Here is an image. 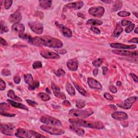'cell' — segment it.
<instances>
[{
  "label": "cell",
  "instance_id": "obj_46",
  "mask_svg": "<svg viewBox=\"0 0 138 138\" xmlns=\"http://www.w3.org/2000/svg\"><path fill=\"white\" fill-rule=\"evenodd\" d=\"M6 89V84L5 81L3 79H1V82H0V90L3 91L5 90Z\"/></svg>",
  "mask_w": 138,
  "mask_h": 138
},
{
  "label": "cell",
  "instance_id": "obj_45",
  "mask_svg": "<svg viewBox=\"0 0 138 138\" xmlns=\"http://www.w3.org/2000/svg\"><path fill=\"white\" fill-rule=\"evenodd\" d=\"M132 22L130 21L126 20V19H123L121 22V24L122 26H127L129 25L130 24H132Z\"/></svg>",
  "mask_w": 138,
  "mask_h": 138
},
{
  "label": "cell",
  "instance_id": "obj_23",
  "mask_svg": "<svg viewBox=\"0 0 138 138\" xmlns=\"http://www.w3.org/2000/svg\"><path fill=\"white\" fill-rule=\"evenodd\" d=\"M67 66L71 71H76L78 68V62L74 60H70L67 62Z\"/></svg>",
  "mask_w": 138,
  "mask_h": 138
},
{
  "label": "cell",
  "instance_id": "obj_35",
  "mask_svg": "<svg viewBox=\"0 0 138 138\" xmlns=\"http://www.w3.org/2000/svg\"><path fill=\"white\" fill-rule=\"evenodd\" d=\"M85 105H86V103H85V101H84V100L79 99V100H78L76 101V107L78 108L81 109L82 108L84 107L85 106Z\"/></svg>",
  "mask_w": 138,
  "mask_h": 138
},
{
  "label": "cell",
  "instance_id": "obj_61",
  "mask_svg": "<svg viewBox=\"0 0 138 138\" xmlns=\"http://www.w3.org/2000/svg\"><path fill=\"white\" fill-rule=\"evenodd\" d=\"M46 91L47 92L49 93H51V92L50 91V90H49V89L48 88H46Z\"/></svg>",
  "mask_w": 138,
  "mask_h": 138
},
{
  "label": "cell",
  "instance_id": "obj_55",
  "mask_svg": "<svg viewBox=\"0 0 138 138\" xmlns=\"http://www.w3.org/2000/svg\"><path fill=\"white\" fill-rule=\"evenodd\" d=\"M63 105H65L66 106H71L70 102L66 100H65L64 101H63Z\"/></svg>",
  "mask_w": 138,
  "mask_h": 138
},
{
  "label": "cell",
  "instance_id": "obj_18",
  "mask_svg": "<svg viewBox=\"0 0 138 138\" xmlns=\"http://www.w3.org/2000/svg\"><path fill=\"white\" fill-rule=\"evenodd\" d=\"M111 116L114 119L117 120H125L128 118V115L124 112H116L111 114Z\"/></svg>",
  "mask_w": 138,
  "mask_h": 138
},
{
  "label": "cell",
  "instance_id": "obj_12",
  "mask_svg": "<svg viewBox=\"0 0 138 138\" xmlns=\"http://www.w3.org/2000/svg\"><path fill=\"white\" fill-rule=\"evenodd\" d=\"M41 55L44 58L46 59H57L60 58V56L57 53L48 50H43L41 52Z\"/></svg>",
  "mask_w": 138,
  "mask_h": 138
},
{
  "label": "cell",
  "instance_id": "obj_47",
  "mask_svg": "<svg viewBox=\"0 0 138 138\" xmlns=\"http://www.w3.org/2000/svg\"><path fill=\"white\" fill-rule=\"evenodd\" d=\"M104 97L106 98V99H107L108 100H113V97L112 96H111V94H110L109 93H107V92H106L104 93Z\"/></svg>",
  "mask_w": 138,
  "mask_h": 138
},
{
  "label": "cell",
  "instance_id": "obj_64",
  "mask_svg": "<svg viewBox=\"0 0 138 138\" xmlns=\"http://www.w3.org/2000/svg\"><path fill=\"white\" fill-rule=\"evenodd\" d=\"M101 2H104V3H109V2H111V1H101Z\"/></svg>",
  "mask_w": 138,
  "mask_h": 138
},
{
  "label": "cell",
  "instance_id": "obj_31",
  "mask_svg": "<svg viewBox=\"0 0 138 138\" xmlns=\"http://www.w3.org/2000/svg\"><path fill=\"white\" fill-rule=\"evenodd\" d=\"M24 80L26 84L30 85L34 82L33 77L31 74H26L24 76Z\"/></svg>",
  "mask_w": 138,
  "mask_h": 138
},
{
  "label": "cell",
  "instance_id": "obj_37",
  "mask_svg": "<svg viewBox=\"0 0 138 138\" xmlns=\"http://www.w3.org/2000/svg\"><path fill=\"white\" fill-rule=\"evenodd\" d=\"M13 2V1H11V0H6V1H4V7H5V9H9L11 6H12Z\"/></svg>",
  "mask_w": 138,
  "mask_h": 138
},
{
  "label": "cell",
  "instance_id": "obj_25",
  "mask_svg": "<svg viewBox=\"0 0 138 138\" xmlns=\"http://www.w3.org/2000/svg\"><path fill=\"white\" fill-rule=\"evenodd\" d=\"M7 96H8V97H9V98H10V99H13V100L19 101V102L22 101V99H21V98L16 95L14 91L12 90H10L8 92Z\"/></svg>",
  "mask_w": 138,
  "mask_h": 138
},
{
  "label": "cell",
  "instance_id": "obj_5",
  "mask_svg": "<svg viewBox=\"0 0 138 138\" xmlns=\"http://www.w3.org/2000/svg\"><path fill=\"white\" fill-rule=\"evenodd\" d=\"M40 121L41 123L48 125H51L53 126H62V124L61 121L56 118L48 116H44L41 117Z\"/></svg>",
  "mask_w": 138,
  "mask_h": 138
},
{
  "label": "cell",
  "instance_id": "obj_41",
  "mask_svg": "<svg viewBox=\"0 0 138 138\" xmlns=\"http://www.w3.org/2000/svg\"><path fill=\"white\" fill-rule=\"evenodd\" d=\"M65 72L62 69H59L57 71L55 72V74L59 77L64 76L65 75Z\"/></svg>",
  "mask_w": 138,
  "mask_h": 138
},
{
  "label": "cell",
  "instance_id": "obj_3",
  "mask_svg": "<svg viewBox=\"0 0 138 138\" xmlns=\"http://www.w3.org/2000/svg\"><path fill=\"white\" fill-rule=\"evenodd\" d=\"M15 135L17 137H23V138H29V137H45L46 136L41 135L36 132L32 131V130H28L23 128H18L16 132Z\"/></svg>",
  "mask_w": 138,
  "mask_h": 138
},
{
  "label": "cell",
  "instance_id": "obj_44",
  "mask_svg": "<svg viewBox=\"0 0 138 138\" xmlns=\"http://www.w3.org/2000/svg\"><path fill=\"white\" fill-rule=\"evenodd\" d=\"M91 30L94 34H95L96 35H99L101 33L100 30L99 29H98V27L94 26H92L91 27Z\"/></svg>",
  "mask_w": 138,
  "mask_h": 138
},
{
  "label": "cell",
  "instance_id": "obj_42",
  "mask_svg": "<svg viewBox=\"0 0 138 138\" xmlns=\"http://www.w3.org/2000/svg\"><path fill=\"white\" fill-rule=\"evenodd\" d=\"M0 108H1V112H3L6 111L7 109H8L10 108V107L9 105L8 104H7V103L2 102V103H1V107H0Z\"/></svg>",
  "mask_w": 138,
  "mask_h": 138
},
{
  "label": "cell",
  "instance_id": "obj_8",
  "mask_svg": "<svg viewBox=\"0 0 138 138\" xmlns=\"http://www.w3.org/2000/svg\"><path fill=\"white\" fill-rule=\"evenodd\" d=\"M28 25L30 29L34 33L38 35L43 33L44 30V27L41 23L38 21H31L28 23Z\"/></svg>",
  "mask_w": 138,
  "mask_h": 138
},
{
  "label": "cell",
  "instance_id": "obj_1",
  "mask_svg": "<svg viewBox=\"0 0 138 138\" xmlns=\"http://www.w3.org/2000/svg\"><path fill=\"white\" fill-rule=\"evenodd\" d=\"M31 44L35 45H44L49 48L56 49L61 48L63 46L62 42L60 39L48 36L35 37L33 38Z\"/></svg>",
  "mask_w": 138,
  "mask_h": 138
},
{
  "label": "cell",
  "instance_id": "obj_16",
  "mask_svg": "<svg viewBox=\"0 0 138 138\" xmlns=\"http://www.w3.org/2000/svg\"><path fill=\"white\" fill-rule=\"evenodd\" d=\"M51 88H52L53 93L55 96L58 98H61V99H62L65 100L66 99L65 96L64 95V93L61 92L60 89L57 85L54 84L53 82H52V83H51Z\"/></svg>",
  "mask_w": 138,
  "mask_h": 138
},
{
  "label": "cell",
  "instance_id": "obj_62",
  "mask_svg": "<svg viewBox=\"0 0 138 138\" xmlns=\"http://www.w3.org/2000/svg\"><path fill=\"white\" fill-rule=\"evenodd\" d=\"M133 14H134L135 15V16L136 18H137V13L136 12H134Z\"/></svg>",
  "mask_w": 138,
  "mask_h": 138
},
{
  "label": "cell",
  "instance_id": "obj_10",
  "mask_svg": "<svg viewBox=\"0 0 138 138\" xmlns=\"http://www.w3.org/2000/svg\"><path fill=\"white\" fill-rule=\"evenodd\" d=\"M105 13V9L101 6L91 7L89 10V13L94 17H101Z\"/></svg>",
  "mask_w": 138,
  "mask_h": 138
},
{
  "label": "cell",
  "instance_id": "obj_27",
  "mask_svg": "<svg viewBox=\"0 0 138 138\" xmlns=\"http://www.w3.org/2000/svg\"><path fill=\"white\" fill-rule=\"evenodd\" d=\"M65 88L67 92H68L70 96H73L76 94L75 90H74V88H73V85L71 84L68 82V83L66 84Z\"/></svg>",
  "mask_w": 138,
  "mask_h": 138
},
{
  "label": "cell",
  "instance_id": "obj_60",
  "mask_svg": "<svg viewBox=\"0 0 138 138\" xmlns=\"http://www.w3.org/2000/svg\"><path fill=\"white\" fill-rule=\"evenodd\" d=\"M134 33H135V34H138V32H137V27H136V28H135V29L134 30Z\"/></svg>",
  "mask_w": 138,
  "mask_h": 138
},
{
  "label": "cell",
  "instance_id": "obj_11",
  "mask_svg": "<svg viewBox=\"0 0 138 138\" xmlns=\"http://www.w3.org/2000/svg\"><path fill=\"white\" fill-rule=\"evenodd\" d=\"M113 53L122 56L129 57L132 58L137 57V51H129L125 50H113L112 51Z\"/></svg>",
  "mask_w": 138,
  "mask_h": 138
},
{
  "label": "cell",
  "instance_id": "obj_21",
  "mask_svg": "<svg viewBox=\"0 0 138 138\" xmlns=\"http://www.w3.org/2000/svg\"><path fill=\"white\" fill-rule=\"evenodd\" d=\"M11 29L14 31H16V32H18L19 34L20 33H23L25 30V26L24 24H21L20 23H15L11 27Z\"/></svg>",
  "mask_w": 138,
  "mask_h": 138
},
{
  "label": "cell",
  "instance_id": "obj_48",
  "mask_svg": "<svg viewBox=\"0 0 138 138\" xmlns=\"http://www.w3.org/2000/svg\"><path fill=\"white\" fill-rule=\"evenodd\" d=\"M1 114L5 117H13L15 116L16 114H11V113H8L5 112H1Z\"/></svg>",
  "mask_w": 138,
  "mask_h": 138
},
{
  "label": "cell",
  "instance_id": "obj_9",
  "mask_svg": "<svg viewBox=\"0 0 138 138\" xmlns=\"http://www.w3.org/2000/svg\"><path fill=\"white\" fill-rule=\"evenodd\" d=\"M15 129V126L11 124H1L0 125V131L3 134L6 135H13Z\"/></svg>",
  "mask_w": 138,
  "mask_h": 138
},
{
  "label": "cell",
  "instance_id": "obj_13",
  "mask_svg": "<svg viewBox=\"0 0 138 138\" xmlns=\"http://www.w3.org/2000/svg\"><path fill=\"white\" fill-rule=\"evenodd\" d=\"M111 48L114 49L126 50V49H134L136 48V45H126L119 43H113L110 44Z\"/></svg>",
  "mask_w": 138,
  "mask_h": 138
},
{
  "label": "cell",
  "instance_id": "obj_39",
  "mask_svg": "<svg viewBox=\"0 0 138 138\" xmlns=\"http://www.w3.org/2000/svg\"><path fill=\"white\" fill-rule=\"evenodd\" d=\"M43 65L41 62L40 61H36L33 64V68L34 69H37L41 68Z\"/></svg>",
  "mask_w": 138,
  "mask_h": 138
},
{
  "label": "cell",
  "instance_id": "obj_26",
  "mask_svg": "<svg viewBox=\"0 0 138 138\" xmlns=\"http://www.w3.org/2000/svg\"><path fill=\"white\" fill-rule=\"evenodd\" d=\"M123 27H121V26L119 24H117L113 33V35H112L114 37H119L120 35V34L123 33Z\"/></svg>",
  "mask_w": 138,
  "mask_h": 138
},
{
  "label": "cell",
  "instance_id": "obj_50",
  "mask_svg": "<svg viewBox=\"0 0 138 138\" xmlns=\"http://www.w3.org/2000/svg\"><path fill=\"white\" fill-rule=\"evenodd\" d=\"M109 89L110 90V91H111L113 93H116L118 91V90H117V88L116 87V86H114L113 85H110L109 86Z\"/></svg>",
  "mask_w": 138,
  "mask_h": 138
},
{
  "label": "cell",
  "instance_id": "obj_49",
  "mask_svg": "<svg viewBox=\"0 0 138 138\" xmlns=\"http://www.w3.org/2000/svg\"><path fill=\"white\" fill-rule=\"evenodd\" d=\"M26 102H27V104H28L29 105H31V106H36L38 105L37 102H35L33 100H30V99H26Z\"/></svg>",
  "mask_w": 138,
  "mask_h": 138
},
{
  "label": "cell",
  "instance_id": "obj_2",
  "mask_svg": "<svg viewBox=\"0 0 138 138\" xmlns=\"http://www.w3.org/2000/svg\"><path fill=\"white\" fill-rule=\"evenodd\" d=\"M70 123L72 125L79 127H84L91 128L102 129L104 128V124L100 121H93L90 120H85L79 118H72L69 120Z\"/></svg>",
  "mask_w": 138,
  "mask_h": 138
},
{
  "label": "cell",
  "instance_id": "obj_53",
  "mask_svg": "<svg viewBox=\"0 0 138 138\" xmlns=\"http://www.w3.org/2000/svg\"><path fill=\"white\" fill-rule=\"evenodd\" d=\"M130 76H131V77L133 78V79L134 80V81L136 83H137L138 82V78H137V76H136L135 74L134 73H131L130 74Z\"/></svg>",
  "mask_w": 138,
  "mask_h": 138
},
{
  "label": "cell",
  "instance_id": "obj_30",
  "mask_svg": "<svg viewBox=\"0 0 138 138\" xmlns=\"http://www.w3.org/2000/svg\"><path fill=\"white\" fill-rule=\"evenodd\" d=\"M19 37L21 38H22L23 39H24V40L29 42L30 43H31V44L32 43L33 38L31 37L28 34L20 33V34H19Z\"/></svg>",
  "mask_w": 138,
  "mask_h": 138
},
{
  "label": "cell",
  "instance_id": "obj_40",
  "mask_svg": "<svg viewBox=\"0 0 138 138\" xmlns=\"http://www.w3.org/2000/svg\"><path fill=\"white\" fill-rule=\"evenodd\" d=\"M135 26V24H133V23H132L131 24L128 25L125 28V32L126 33H129L132 32V31L134 30V29Z\"/></svg>",
  "mask_w": 138,
  "mask_h": 138
},
{
  "label": "cell",
  "instance_id": "obj_56",
  "mask_svg": "<svg viewBox=\"0 0 138 138\" xmlns=\"http://www.w3.org/2000/svg\"><path fill=\"white\" fill-rule=\"evenodd\" d=\"M102 70H103V74L104 75H105V74L107 73V71H108V68L107 66H103L102 67Z\"/></svg>",
  "mask_w": 138,
  "mask_h": 138
},
{
  "label": "cell",
  "instance_id": "obj_28",
  "mask_svg": "<svg viewBox=\"0 0 138 138\" xmlns=\"http://www.w3.org/2000/svg\"><path fill=\"white\" fill-rule=\"evenodd\" d=\"M102 24H103V22L101 21L96 19H90L86 22V24L91 25H101Z\"/></svg>",
  "mask_w": 138,
  "mask_h": 138
},
{
  "label": "cell",
  "instance_id": "obj_32",
  "mask_svg": "<svg viewBox=\"0 0 138 138\" xmlns=\"http://www.w3.org/2000/svg\"><path fill=\"white\" fill-rule=\"evenodd\" d=\"M123 7V2L121 1H117L114 2L112 7V9L114 11H117L120 10Z\"/></svg>",
  "mask_w": 138,
  "mask_h": 138
},
{
  "label": "cell",
  "instance_id": "obj_15",
  "mask_svg": "<svg viewBox=\"0 0 138 138\" xmlns=\"http://www.w3.org/2000/svg\"><path fill=\"white\" fill-rule=\"evenodd\" d=\"M88 84L90 88L97 90H101L102 85L100 82L93 78L89 77L88 78Z\"/></svg>",
  "mask_w": 138,
  "mask_h": 138
},
{
  "label": "cell",
  "instance_id": "obj_33",
  "mask_svg": "<svg viewBox=\"0 0 138 138\" xmlns=\"http://www.w3.org/2000/svg\"><path fill=\"white\" fill-rule=\"evenodd\" d=\"M38 96L40 97L41 100L44 101H48L50 99V97L49 94L44 92H40L38 94Z\"/></svg>",
  "mask_w": 138,
  "mask_h": 138
},
{
  "label": "cell",
  "instance_id": "obj_58",
  "mask_svg": "<svg viewBox=\"0 0 138 138\" xmlns=\"http://www.w3.org/2000/svg\"><path fill=\"white\" fill-rule=\"evenodd\" d=\"M98 74V69H94L93 71V74L94 76H97Z\"/></svg>",
  "mask_w": 138,
  "mask_h": 138
},
{
  "label": "cell",
  "instance_id": "obj_6",
  "mask_svg": "<svg viewBox=\"0 0 138 138\" xmlns=\"http://www.w3.org/2000/svg\"><path fill=\"white\" fill-rule=\"evenodd\" d=\"M40 128L42 131L52 135H60L63 134L65 133L64 130H63L62 129L51 127V126L46 125H42Z\"/></svg>",
  "mask_w": 138,
  "mask_h": 138
},
{
  "label": "cell",
  "instance_id": "obj_19",
  "mask_svg": "<svg viewBox=\"0 0 138 138\" xmlns=\"http://www.w3.org/2000/svg\"><path fill=\"white\" fill-rule=\"evenodd\" d=\"M84 6V2L79 1L78 2H72L67 4L66 5V7L68 8L71 9H74V10H78L81 9V8Z\"/></svg>",
  "mask_w": 138,
  "mask_h": 138
},
{
  "label": "cell",
  "instance_id": "obj_17",
  "mask_svg": "<svg viewBox=\"0 0 138 138\" xmlns=\"http://www.w3.org/2000/svg\"><path fill=\"white\" fill-rule=\"evenodd\" d=\"M56 25L60 27V29L61 30V31L62 34L63 35V36H64L65 37H71L72 36V31H71V30L70 29H69L68 27H67L64 25H63L62 24H58V23H56Z\"/></svg>",
  "mask_w": 138,
  "mask_h": 138
},
{
  "label": "cell",
  "instance_id": "obj_59",
  "mask_svg": "<svg viewBox=\"0 0 138 138\" xmlns=\"http://www.w3.org/2000/svg\"><path fill=\"white\" fill-rule=\"evenodd\" d=\"M121 85V83L120 81H117V86H120Z\"/></svg>",
  "mask_w": 138,
  "mask_h": 138
},
{
  "label": "cell",
  "instance_id": "obj_29",
  "mask_svg": "<svg viewBox=\"0 0 138 138\" xmlns=\"http://www.w3.org/2000/svg\"><path fill=\"white\" fill-rule=\"evenodd\" d=\"M74 86H75L76 89L78 90V91L80 94H81L82 95H83L84 96H88L89 95L88 93L86 92V91L83 88H82V86L76 83H74Z\"/></svg>",
  "mask_w": 138,
  "mask_h": 138
},
{
  "label": "cell",
  "instance_id": "obj_20",
  "mask_svg": "<svg viewBox=\"0 0 138 138\" xmlns=\"http://www.w3.org/2000/svg\"><path fill=\"white\" fill-rule=\"evenodd\" d=\"M7 101H8V102H9V104L10 105H11L14 107L26 110V111H28V110H29V108L27 107L26 106L24 105V104H21V103H19V102H17L13 100H10V99H8Z\"/></svg>",
  "mask_w": 138,
  "mask_h": 138
},
{
  "label": "cell",
  "instance_id": "obj_22",
  "mask_svg": "<svg viewBox=\"0 0 138 138\" xmlns=\"http://www.w3.org/2000/svg\"><path fill=\"white\" fill-rule=\"evenodd\" d=\"M70 128L71 129V131L76 133L78 135H79L80 136H83L84 135V134H85L84 130L82 129L81 128L79 127V126L72 125L70 126Z\"/></svg>",
  "mask_w": 138,
  "mask_h": 138
},
{
  "label": "cell",
  "instance_id": "obj_14",
  "mask_svg": "<svg viewBox=\"0 0 138 138\" xmlns=\"http://www.w3.org/2000/svg\"><path fill=\"white\" fill-rule=\"evenodd\" d=\"M22 16L21 12L17 10L10 16L9 21L10 23L15 24V23H19V22H21L22 20Z\"/></svg>",
  "mask_w": 138,
  "mask_h": 138
},
{
  "label": "cell",
  "instance_id": "obj_54",
  "mask_svg": "<svg viewBox=\"0 0 138 138\" xmlns=\"http://www.w3.org/2000/svg\"><path fill=\"white\" fill-rule=\"evenodd\" d=\"M0 42H1V44L4 46H7L8 45L7 42L5 40V39H3L2 37L0 38Z\"/></svg>",
  "mask_w": 138,
  "mask_h": 138
},
{
  "label": "cell",
  "instance_id": "obj_7",
  "mask_svg": "<svg viewBox=\"0 0 138 138\" xmlns=\"http://www.w3.org/2000/svg\"><path fill=\"white\" fill-rule=\"evenodd\" d=\"M137 97L134 96L129 97L127 99H126L123 102H121L120 104H117V106L123 109H128L131 108L133 104L137 100Z\"/></svg>",
  "mask_w": 138,
  "mask_h": 138
},
{
  "label": "cell",
  "instance_id": "obj_52",
  "mask_svg": "<svg viewBox=\"0 0 138 138\" xmlns=\"http://www.w3.org/2000/svg\"><path fill=\"white\" fill-rule=\"evenodd\" d=\"M1 73L3 76H9L11 74V72L9 70H6V69H4L2 71Z\"/></svg>",
  "mask_w": 138,
  "mask_h": 138
},
{
  "label": "cell",
  "instance_id": "obj_57",
  "mask_svg": "<svg viewBox=\"0 0 138 138\" xmlns=\"http://www.w3.org/2000/svg\"><path fill=\"white\" fill-rule=\"evenodd\" d=\"M137 39L138 38L137 37L135 38H132L131 40H130L128 41L129 43H137Z\"/></svg>",
  "mask_w": 138,
  "mask_h": 138
},
{
  "label": "cell",
  "instance_id": "obj_63",
  "mask_svg": "<svg viewBox=\"0 0 138 138\" xmlns=\"http://www.w3.org/2000/svg\"><path fill=\"white\" fill-rule=\"evenodd\" d=\"M110 106H111V107H113L114 109H117L116 106H114V105H110Z\"/></svg>",
  "mask_w": 138,
  "mask_h": 138
},
{
  "label": "cell",
  "instance_id": "obj_36",
  "mask_svg": "<svg viewBox=\"0 0 138 138\" xmlns=\"http://www.w3.org/2000/svg\"><path fill=\"white\" fill-rule=\"evenodd\" d=\"M103 62H104V60H102V59L98 58L96 60L93 61V62H92V64L93 66L97 67V68H98V67H99L101 65Z\"/></svg>",
  "mask_w": 138,
  "mask_h": 138
},
{
  "label": "cell",
  "instance_id": "obj_24",
  "mask_svg": "<svg viewBox=\"0 0 138 138\" xmlns=\"http://www.w3.org/2000/svg\"><path fill=\"white\" fill-rule=\"evenodd\" d=\"M52 1L50 0H46V1H39V6L43 9H48L52 5Z\"/></svg>",
  "mask_w": 138,
  "mask_h": 138
},
{
  "label": "cell",
  "instance_id": "obj_51",
  "mask_svg": "<svg viewBox=\"0 0 138 138\" xmlns=\"http://www.w3.org/2000/svg\"><path fill=\"white\" fill-rule=\"evenodd\" d=\"M14 81L15 84H19V82H21V77H19V76H18V75L15 76L14 77Z\"/></svg>",
  "mask_w": 138,
  "mask_h": 138
},
{
  "label": "cell",
  "instance_id": "obj_34",
  "mask_svg": "<svg viewBox=\"0 0 138 138\" xmlns=\"http://www.w3.org/2000/svg\"><path fill=\"white\" fill-rule=\"evenodd\" d=\"M39 82L38 81H34L32 84L29 85V90L30 91H33L37 88H39Z\"/></svg>",
  "mask_w": 138,
  "mask_h": 138
},
{
  "label": "cell",
  "instance_id": "obj_4",
  "mask_svg": "<svg viewBox=\"0 0 138 138\" xmlns=\"http://www.w3.org/2000/svg\"><path fill=\"white\" fill-rule=\"evenodd\" d=\"M69 115L71 117H74L79 119H85L93 114V111L91 109H71L69 111Z\"/></svg>",
  "mask_w": 138,
  "mask_h": 138
},
{
  "label": "cell",
  "instance_id": "obj_43",
  "mask_svg": "<svg viewBox=\"0 0 138 138\" xmlns=\"http://www.w3.org/2000/svg\"><path fill=\"white\" fill-rule=\"evenodd\" d=\"M118 15L120 17H127L131 15V14L126 11H121L118 13Z\"/></svg>",
  "mask_w": 138,
  "mask_h": 138
},
{
  "label": "cell",
  "instance_id": "obj_38",
  "mask_svg": "<svg viewBox=\"0 0 138 138\" xmlns=\"http://www.w3.org/2000/svg\"><path fill=\"white\" fill-rule=\"evenodd\" d=\"M1 25V29H0V33L1 34L7 33L9 31V29L8 28L7 26L5 25V24H3L2 22H1V25Z\"/></svg>",
  "mask_w": 138,
  "mask_h": 138
}]
</instances>
